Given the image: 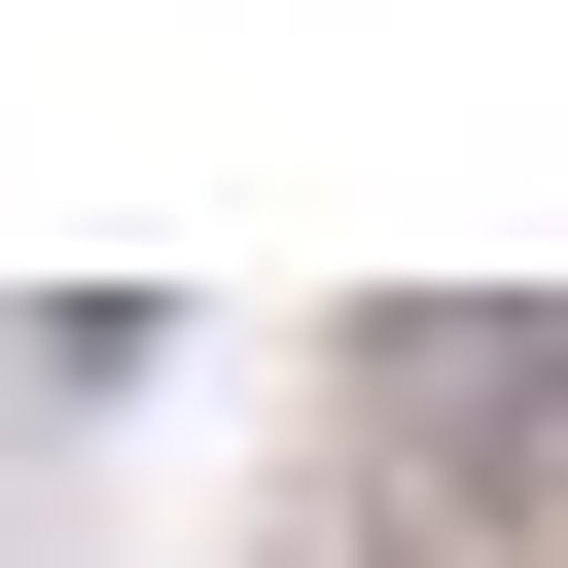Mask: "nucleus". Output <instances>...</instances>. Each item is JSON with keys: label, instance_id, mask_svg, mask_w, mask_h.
<instances>
[{"label": "nucleus", "instance_id": "1", "mask_svg": "<svg viewBox=\"0 0 568 568\" xmlns=\"http://www.w3.org/2000/svg\"><path fill=\"white\" fill-rule=\"evenodd\" d=\"M355 390H390V462H426V497H532V462H568V284H390V320H355Z\"/></svg>", "mask_w": 568, "mask_h": 568}, {"label": "nucleus", "instance_id": "2", "mask_svg": "<svg viewBox=\"0 0 568 568\" xmlns=\"http://www.w3.org/2000/svg\"><path fill=\"white\" fill-rule=\"evenodd\" d=\"M320 568H462V532H426V497H355V532H320Z\"/></svg>", "mask_w": 568, "mask_h": 568}]
</instances>
